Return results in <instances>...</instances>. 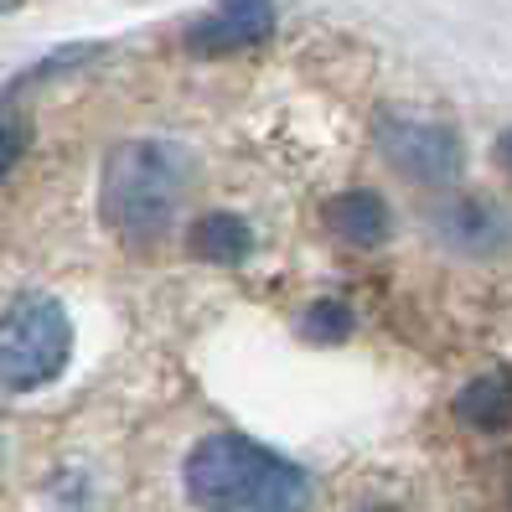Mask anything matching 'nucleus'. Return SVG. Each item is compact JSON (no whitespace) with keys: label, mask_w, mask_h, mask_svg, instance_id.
<instances>
[{"label":"nucleus","mask_w":512,"mask_h":512,"mask_svg":"<svg viewBox=\"0 0 512 512\" xmlns=\"http://www.w3.org/2000/svg\"><path fill=\"white\" fill-rule=\"evenodd\" d=\"M197 182V161L176 140H119L99 166V223L125 244H156Z\"/></svg>","instance_id":"1"},{"label":"nucleus","mask_w":512,"mask_h":512,"mask_svg":"<svg viewBox=\"0 0 512 512\" xmlns=\"http://www.w3.org/2000/svg\"><path fill=\"white\" fill-rule=\"evenodd\" d=\"M187 497L197 512H311V476L249 435L218 430L192 445Z\"/></svg>","instance_id":"2"},{"label":"nucleus","mask_w":512,"mask_h":512,"mask_svg":"<svg viewBox=\"0 0 512 512\" xmlns=\"http://www.w3.org/2000/svg\"><path fill=\"white\" fill-rule=\"evenodd\" d=\"M68 357H73V321L63 300L26 290L0 311V394H32V388L57 383Z\"/></svg>","instance_id":"3"},{"label":"nucleus","mask_w":512,"mask_h":512,"mask_svg":"<svg viewBox=\"0 0 512 512\" xmlns=\"http://www.w3.org/2000/svg\"><path fill=\"white\" fill-rule=\"evenodd\" d=\"M378 150L399 176H409L414 187H450L466 166V145L445 119L425 114H404V109H383L378 114Z\"/></svg>","instance_id":"4"},{"label":"nucleus","mask_w":512,"mask_h":512,"mask_svg":"<svg viewBox=\"0 0 512 512\" xmlns=\"http://www.w3.org/2000/svg\"><path fill=\"white\" fill-rule=\"evenodd\" d=\"M430 233L466 259H497L512 249V207H502L497 197H481V192L440 197L430 207Z\"/></svg>","instance_id":"5"},{"label":"nucleus","mask_w":512,"mask_h":512,"mask_svg":"<svg viewBox=\"0 0 512 512\" xmlns=\"http://www.w3.org/2000/svg\"><path fill=\"white\" fill-rule=\"evenodd\" d=\"M275 32V6L269 0H223L218 11H207L187 26V52L192 57H233L269 42Z\"/></svg>","instance_id":"6"},{"label":"nucleus","mask_w":512,"mask_h":512,"mask_svg":"<svg viewBox=\"0 0 512 512\" xmlns=\"http://www.w3.org/2000/svg\"><path fill=\"white\" fill-rule=\"evenodd\" d=\"M321 228L337 238V244H352V249H383L388 233H394V213H388V202L368 187L357 192H337L326 197L321 207Z\"/></svg>","instance_id":"7"},{"label":"nucleus","mask_w":512,"mask_h":512,"mask_svg":"<svg viewBox=\"0 0 512 512\" xmlns=\"http://www.w3.org/2000/svg\"><path fill=\"white\" fill-rule=\"evenodd\" d=\"M187 249L202 259V264H218V269H233V264H244L254 249H259V238L254 228L238 218V213H202L192 228H187Z\"/></svg>","instance_id":"8"},{"label":"nucleus","mask_w":512,"mask_h":512,"mask_svg":"<svg viewBox=\"0 0 512 512\" xmlns=\"http://www.w3.org/2000/svg\"><path fill=\"white\" fill-rule=\"evenodd\" d=\"M456 419L476 435H502L512 425V373L507 368L476 373L456 394Z\"/></svg>","instance_id":"9"},{"label":"nucleus","mask_w":512,"mask_h":512,"mask_svg":"<svg viewBox=\"0 0 512 512\" xmlns=\"http://www.w3.org/2000/svg\"><path fill=\"white\" fill-rule=\"evenodd\" d=\"M352 326H357V316H352L347 300H337V295H321V300H311V306L300 311V337H306L311 347H337V342H347Z\"/></svg>","instance_id":"10"},{"label":"nucleus","mask_w":512,"mask_h":512,"mask_svg":"<svg viewBox=\"0 0 512 512\" xmlns=\"http://www.w3.org/2000/svg\"><path fill=\"white\" fill-rule=\"evenodd\" d=\"M26 145H32V119L21 114V104H11V94L0 99V182L21 166Z\"/></svg>","instance_id":"11"},{"label":"nucleus","mask_w":512,"mask_h":512,"mask_svg":"<svg viewBox=\"0 0 512 512\" xmlns=\"http://www.w3.org/2000/svg\"><path fill=\"white\" fill-rule=\"evenodd\" d=\"M497 166H502V171L512 176V125H507L502 135H497Z\"/></svg>","instance_id":"12"}]
</instances>
